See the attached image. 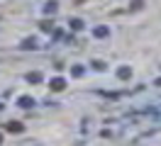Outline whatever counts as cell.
<instances>
[{"mask_svg": "<svg viewBox=\"0 0 161 146\" xmlns=\"http://www.w3.org/2000/svg\"><path fill=\"white\" fill-rule=\"evenodd\" d=\"M44 12H47V15H54V12H56V3H54V0L47 3V5H44Z\"/></svg>", "mask_w": 161, "mask_h": 146, "instance_id": "cell-3", "label": "cell"}, {"mask_svg": "<svg viewBox=\"0 0 161 146\" xmlns=\"http://www.w3.org/2000/svg\"><path fill=\"white\" fill-rule=\"evenodd\" d=\"M117 76H120V78H130V68H120Z\"/></svg>", "mask_w": 161, "mask_h": 146, "instance_id": "cell-7", "label": "cell"}, {"mask_svg": "<svg viewBox=\"0 0 161 146\" xmlns=\"http://www.w3.org/2000/svg\"><path fill=\"white\" fill-rule=\"evenodd\" d=\"M71 27L78 32V29H83V22H80V19H71Z\"/></svg>", "mask_w": 161, "mask_h": 146, "instance_id": "cell-6", "label": "cell"}, {"mask_svg": "<svg viewBox=\"0 0 161 146\" xmlns=\"http://www.w3.org/2000/svg\"><path fill=\"white\" fill-rule=\"evenodd\" d=\"M51 88H54V90H64V78H54V80H51Z\"/></svg>", "mask_w": 161, "mask_h": 146, "instance_id": "cell-4", "label": "cell"}, {"mask_svg": "<svg viewBox=\"0 0 161 146\" xmlns=\"http://www.w3.org/2000/svg\"><path fill=\"white\" fill-rule=\"evenodd\" d=\"M20 105L22 107H32V105H34V100H32V97H20Z\"/></svg>", "mask_w": 161, "mask_h": 146, "instance_id": "cell-5", "label": "cell"}, {"mask_svg": "<svg viewBox=\"0 0 161 146\" xmlns=\"http://www.w3.org/2000/svg\"><path fill=\"white\" fill-rule=\"evenodd\" d=\"M0 144H3V136H0Z\"/></svg>", "mask_w": 161, "mask_h": 146, "instance_id": "cell-8", "label": "cell"}, {"mask_svg": "<svg viewBox=\"0 0 161 146\" xmlns=\"http://www.w3.org/2000/svg\"><path fill=\"white\" fill-rule=\"evenodd\" d=\"M93 34H95V37H108V34H110V29H108V27H95Z\"/></svg>", "mask_w": 161, "mask_h": 146, "instance_id": "cell-2", "label": "cell"}, {"mask_svg": "<svg viewBox=\"0 0 161 146\" xmlns=\"http://www.w3.org/2000/svg\"><path fill=\"white\" fill-rule=\"evenodd\" d=\"M34 46H37V39H34V37H30V39L22 41V49H34Z\"/></svg>", "mask_w": 161, "mask_h": 146, "instance_id": "cell-1", "label": "cell"}]
</instances>
